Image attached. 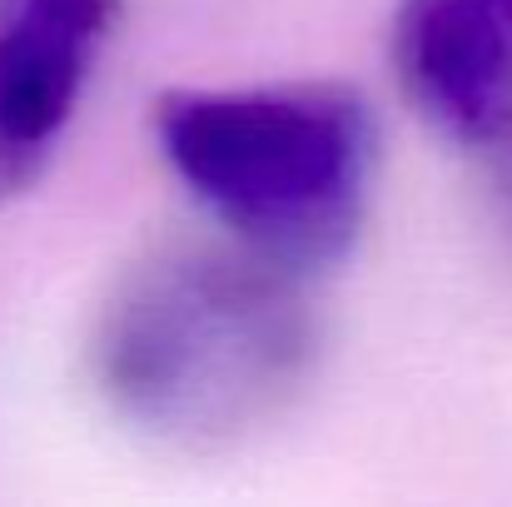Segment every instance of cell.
<instances>
[{
    "instance_id": "6da1fadb",
    "label": "cell",
    "mask_w": 512,
    "mask_h": 507,
    "mask_svg": "<svg viewBox=\"0 0 512 507\" xmlns=\"http://www.w3.org/2000/svg\"><path fill=\"white\" fill-rule=\"evenodd\" d=\"M319 324L299 274L249 244H165L105 299L90 363L110 408L179 448L239 443L304 393Z\"/></svg>"
},
{
    "instance_id": "7a4b0ae2",
    "label": "cell",
    "mask_w": 512,
    "mask_h": 507,
    "mask_svg": "<svg viewBox=\"0 0 512 507\" xmlns=\"http://www.w3.org/2000/svg\"><path fill=\"white\" fill-rule=\"evenodd\" d=\"M155 150L254 254L304 274L353 249L378 165L368 105L329 80L170 90Z\"/></svg>"
},
{
    "instance_id": "3957f363",
    "label": "cell",
    "mask_w": 512,
    "mask_h": 507,
    "mask_svg": "<svg viewBox=\"0 0 512 507\" xmlns=\"http://www.w3.org/2000/svg\"><path fill=\"white\" fill-rule=\"evenodd\" d=\"M388 50L403 95L488 165L512 214V0H403Z\"/></svg>"
},
{
    "instance_id": "277c9868",
    "label": "cell",
    "mask_w": 512,
    "mask_h": 507,
    "mask_svg": "<svg viewBox=\"0 0 512 507\" xmlns=\"http://www.w3.org/2000/svg\"><path fill=\"white\" fill-rule=\"evenodd\" d=\"M115 20L120 0H0V199L55 160Z\"/></svg>"
}]
</instances>
